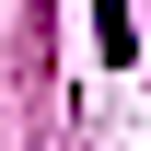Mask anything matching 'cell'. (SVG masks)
Returning a JSON list of instances; mask_svg holds the SVG:
<instances>
[{
    "label": "cell",
    "mask_w": 151,
    "mask_h": 151,
    "mask_svg": "<svg viewBox=\"0 0 151 151\" xmlns=\"http://www.w3.org/2000/svg\"><path fill=\"white\" fill-rule=\"evenodd\" d=\"M93 12H105V58H139L151 47V23H139L151 0H93Z\"/></svg>",
    "instance_id": "cell-1"
}]
</instances>
